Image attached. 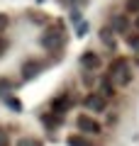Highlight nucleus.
Wrapping results in <instances>:
<instances>
[{
    "mask_svg": "<svg viewBox=\"0 0 139 146\" xmlns=\"http://www.w3.org/2000/svg\"><path fill=\"white\" fill-rule=\"evenodd\" d=\"M110 80H112L115 85H120V88L132 80V66H129L127 58H117V61H112V66H110Z\"/></svg>",
    "mask_w": 139,
    "mask_h": 146,
    "instance_id": "f257e3e1",
    "label": "nucleus"
},
{
    "mask_svg": "<svg viewBox=\"0 0 139 146\" xmlns=\"http://www.w3.org/2000/svg\"><path fill=\"white\" fill-rule=\"evenodd\" d=\"M63 42H66V34H63V27L56 25V27H49V29L44 32V36H41V46L44 49H61Z\"/></svg>",
    "mask_w": 139,
    "mask_h": 146,
    "instance_id": "f03ea898",
    "label": "nucleus"
},
{
    "mask_svg": "<svg viewBox=\"0 0 139 146\" xmlns=\"http://www.w3.org/2000/svg\"><path fill=\"white\" fill-rule=\"evenodd\" d=\"M76 127H78L81 134H100V124L93 119V117H88V115H78L76 117Z\"/></svg>",
    "mask_w": 139,
    "mask_h": 146,
    "instance_id": "7ed1b4c3",
    "label": "nucleus"
},
{
    "mask_svg": "<svg viewBox=\"0 0 139 146\" xmlns=\"http://www.w3.org/2000/svg\"><path fill=\"white\" fill-rule=\"evenodd\" d=\"M83 105H86L88 110H93V112H105V110H108V100H105L100 93L88 95V98L83 100Z\"/></svg>",
    "mask_w": 139,
    "mask_h": 146,
    "instance_id": "20e7f679",
    "label": "nucleus"
},
{
    "mask_svg": "<svg viewBox=\"0 0 139 146\" xmlns=\"http://www.w3.org/2000/svg\"><path fill=\"white\" fill-rule=\"evenodd\" d=\"M81 66L86 68V71H98V68H100V56H98V54H93V51H86L81 56Z\"/></svg>",
    "mask_w": 139,
    "mask_h": 146,
    "instance_id": "39448f33",
    "label": "nucleus"
},
{
    "mask_svg": "<svg viewBox=\"0 0 139 146\" xmlns=\"http://www.w3.org/2000/svg\"><path fill=\"white\" fill-rule=\"evenodd\" d=\"M68 102H71V98H68V95H59V98L51 102V112H54L56 117L63 115V112L68 110Z\"/></svg>",
    "mask_w": 139,
    "mask_h": 146,
    "instance_id": "423d86ee",
    "label": "nucleus"
},
{
    "mask_svg": "<svg viewBox=\"0 0 139 146\" xmlns=\"http://www.w3.org/2000/svg\"><path fill=\"white\" fill-rule=\"evenodd\" d=\"M37 73H39V63L37 61H25L22 63V78L25 80H32Z\"/></svg>",
    "mask_w": 139,
    "mask_h": 146,
    "instance_id": "0eeeda50",
    "label": "nucleus"
},
{
    "mask_svg": "<svg viewBox=\"0 0 139 146\" xmlns=\"http://www.w3.org/2000/svg\"><path fill=\"white\" fill-rule=\"evenodd\" d=\"M100 39H103V44L108 49H115V29L112 27H103L100 29Z\"/></svg>",
    "mask_w": 139,
    "mask_h": 146,
    "instance_id": "6e6552de",
    "label": "nucleus"
},
{
    "mask_svg": "<svg viewBox=\"0 0 139 146\" xmlns=\"http://www.w3.org/2000/svg\"><path fill=\"white\" fill-rule=\"evenodd\" d=\"M100 95H103L105 100H110V98L115 95V83H112L110 78H105L103 83H100Z\"/></svg>",
    "mask_w": 139,
    "mask_h": 146,
    "instance_id": "1a4fd4ad",
    "label": "nucleus"
},
{
    "mask_svg": "<svg viewBox=\"0 0 139 146\" xmlns=\"http://www.w3.org/2000/svg\"><path fill=\"white\" fill-rule=\"evenodd\" d=\"M127 44H129V51H132V56L139 58V34H129V36H127Z\"/></svg>",
    "mask_w": 139,
    "mask_h": 146,
    "instance_id": "9d476101",
    "label": "nucleus"
},
{
    "mask_svg": "<svg viewBox=\"0 0 139 146\" xmlns=\"http://www.w3.org/2000/svg\"><path fill=\"white\" fill-rule=\"evenodd\" d=\"M68 146H93V144L83 134H71V136H68Z\"/></svg>",
    "mask_w": 139,
    "mask_h": 146,
    "instance_id": "9b49d317",
    "label": "nucleus"
},
{
    "mask_svg": "<svg viewBox=\"0 0 139 146\" xmlns=\"http://www.w3.org/2000/svg\"><path fill=\"white\" fill-rule=\"evenodd\" d=\"M112 29L115 32H127V20L122 15H115L112 17Z\"/></svg>",
    "mask_w": 139,
    "mask_h": 146,
    "instance_id": "f8f14e48",
    "label": "nucleus"
},
{
    "mask_svg": "<svg viewBox=\"0 0 139 146\" xmlns=\"http://www.w3.org/2000/svg\"><path fill=\"white\" fill-rule=\"evenodd\" d=\"M127 12L139 15V0H127Z\"/></svg>",
    "mask_w": 139,
    "mask_h": 146,
    "instance_id": "ddd939ff",
    "label": "nucleus"
},
{
    "mask_svg": "<svg viewBox=\"0 0 139 146\" xmlns=\"http://www.w3.org/2000/svg\"><path fill=\"white\" fill-rule=\"evenodd\" d=\"M15 146H41V141L39 139H22V141H17Z\"/></svg>",
    "mask_w": 139,
    "mask_h": 146,
    "instance_id": "4468645a",
    "label": "nucleus"
},
{
    "mask_svg": "<svg viewBox=\"0 0 139 146\" xmlns=\"http://www.w3.org/2000/svg\"><path fill=\"white\" fill-rule=\"evenodd\" d=\"M0 146H10V136H7V131L0 129Z\"/></svg>",
    "mask_w": 139,
    "mask_h": 146,
    "instance_id": "2eb2a0df",
    "label": "nucleus"
},
{
    "mask_svg": "<svg viewBox=\"0 0 139 146\" xmlns=\"http://www.w3.org/2000/svg\"><path fill=\"white\" fill-rule=\"evenodd\" d=\"M7 107H10V110H15V112H20V102H17V100H7Z\"/></svg>",
    "mask_w": 139,
    "mask_h": 146,
    "instance_id": "dca6fc26",
    "label": "nucleus"
},
{
    "mask_svg": "<svg viewBox=\"0 0 139 146\" xmlns=\"http://www.w3.org/2000/svg\"><path fill=\"white\" fill-rule=\"evenodd\" d=\"M7 22H10V17H7V15H0V32L7 27Z\"/></svg>",
    "mask_w": 139,
    "mask_h": 146,
    "instance_id": "f3484780",
    "label": "nucleus"
},
{
    "mask_svg": "<svg viewBox=\"0 0 139 146\" xmlns=\"http://www.w3.org/2000/svg\"><path fill=\"white\" fill-rule=\"evenodd\" d=\"M5 51H7V44H5V42H0V56H3Z\"/></svg>",
    "mask_w": 139,
    "mask_h": 146,
    "instance_id": "a211bd4d",
    "label": "nucleus"
},
{
    "mask_svg": "<svg viewBox=\"0 0 139 146\" xmlns=\"http://www.w3.org/2000/svg\"><path fill=\"white\" fill-rule=\"evenodd\" d=\"M134 27H137V29H139V15L134 17Z\"/></svg>",
    "mask_w": 139,
    "mask_h": 146,
    "instance_id": "6ab92c4d",
    "label": "nucleus"
},
{
    "mask_svg": "<svg viewBox=\"0 0 139 146\" xmlns=\"http://www.w3.org/2000/svg\"><path fill=\"white\" fill-rule=\"evenodd\" d=\"M73 3H83V0H73Z\"/></svg>",
    "mask_w": 139,
    "mask_h": 146,
    "instance_id": "aec40b11",
    "label": "nucleus"
}]
</instances>
